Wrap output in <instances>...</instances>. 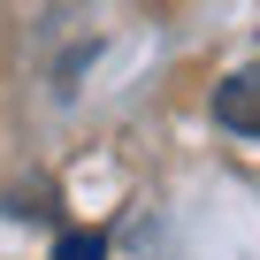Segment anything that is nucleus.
<instances>
[{
  "instance_id": "nucleus-2",
  "label": "nucleus",
  "mask_w": 260,
  "mask_h": 260,
  "mask_svg": "<svg viewBox=\"0 0 260 260\" xmlns=\"http://www.w3.org/2000/svg\"><path fill=\"white\" fill-rule=\"evenodd\" d=\"M54 260H107V245H100L92 230H69V237L54 245Z\"/></svg>"
},
{
  "instance_id": "nucleus-1",
  "label": "nucleus",
  "mask_w": 260,
  "mask_h": 260,
  "mask_svg": "<svg viewBox=\"0 0 260 260\" xmlns=\"http://www.w3.org/2000/svg\"><path fill=\"white\" fill-rule=\"evenodd\" d=\"M214 122L237 130V138H260V61L237 69L230 84H214Z\"/></svg>"
}]
</instances>
